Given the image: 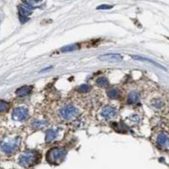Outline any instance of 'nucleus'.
<instances>
[{"label": "nucleus", "mask_w": 169, "mask_h": 169, "mask_svg": "<svg viewBox=\"0 0 169 169\" xmlns=\"http://www.w3.org/2000/svg\"><path fill=\"white\" fill-rule=\"evenodd\" d=\"M66 156V150L63 148L55 147L50 149L47 153V161L51 164H59Z\"/></svg>", "instance_id": "1"}, {"label": "nucleus", "mask_w": 169, "mask_h": 169, "mask_svg": "<svg viewBox=\"0 0 169 169\" xmlns=\"http://www.w3.org/2000/svg\"><path fill=\"white\" fill-rule=\"evenodd\" d=\"M113 6L111 5H107V4H103V5H100L96 8L97 9H112Z\"/></svg>", "instance_id": "20"}, {"label": "nucleus", "mask_w": 169, "mask_h": 169, "mask_svg": "<svg viewBox=\"0 0 169 169\" xmlns=\"http://www.w3.org/2000/svg\"><path fill=\"white\" fill-rule=\"evenodd\" d=\"M140 100V95L136 92H131L128 96V102L130 104H135Z\"/></svg>", "instance_id": "11"}, {"label": "nucleus", "mask_w": 169, "mask_h": 169, "mask_svg": "<svg viewBox=\"0 0 169 169\" xmlns=\"http://www.w3.org/2000/svg\"><path fill=\"white\" fill-rule=\"evenodd\" d=\"M80 48V45L77 43H74V44H69L68 46H64L61 48V52L63 53H68V52H72L74 50H77Z\"/></svg>", "instance_id": "14"}, {"label": "nucleus", "mask_w": 169, "mask_h": 169, "mask_svg": "<svg viewBox=\"0 0 169 169\" xmlns=\"http://www.w3.org/2000/svg\"><path fill=\"white\" fill-rule=\"evenodd\" d=\"M132 58H133L134 59L141 60V61H145V62H148V63H152L153 65L156 66V67H158V68H160V69H162L166 70V69L163 67V66H162L161 64H159L158 63H156V62H155V61H153V60H152V59L145 58H144V57H141V56H133Z\"/></svg>", "instance_id": "12"}, {"label": "nucleus", "mask_w": 169, "mask_h": 169, "mask_svg": "<svg viewBox=\"0 0 169 169\" xmlns=\"http://www.w3.org/2000/svg\"><path fill=\"white\" fill-rule=\"evenodd\" d=\"M79 111L73 105H67L61 108L59 114L61 118L64 120H69L77 116Z\"/></svg>", "instance_id": "4"}, {"label": "nucleus", "mask_w": 169, "mask_h": 169, "mask_svg": "<svg viewBox=\"0 0 169 169\" xmlns=\"http://www.w3.org/2000/svg\"><path fill=\"white\" fill-rule=\"evenodd\" d=\"M8 107H9V105H8L7 102H5L4 101H1V102H0V110H1V112L5 111L8 108Z\"/></svg>", "instance_id": "19"}, {"label": "nucleus", "mask_w": 169, "mask_h": 169, "mask_svg": "<svg viewBox=\"0 0 169 169\" xmlns=\"http://www.w3.org/2000/svg\"><path fill=\"white\" fill-rule=\"evenodd\" d=\"M96 84L98 85L100 87H107L109 82L107 81V79L105 77H100L96 80Z\"/></svg>", "instance_id": "16"}, {"label": "nucleus", "mask_w": 169, "mask_h": 169, "mask_svg": "<svg viewBox=\"0 0 169 169\" xmlns=\"http://www.w3.org/2000/svg\"><path fill=\"white\" fill-rule=\"evenodd\" d=\"M157 144L162 147H167L169 145V137L167 134L162 133L157 137Z\"/></svg>", "instance_id": "9"}, {"label": "nucleus", "mask_w": 169, "mask_h": 169, "mask_svg": "<svg viewBox=\"0 0 169 169\" xmlns=\"http://www.w3.org/2000/svg\"><path fill=\"white\" fill-rule=\"evenodd\" d=\"M99 59L104 61V62H120L123 60V57L118 53H107L104 55H102L98 58Z\"/></svg>", "instance_id": "6"}, {"label": "nucleus", "mask_w": 169, "mask_h": 169, "mask_svg": "<svg viewBox=\"0 0 169 169\" xmlns=\"http://www.w3.org/2000/svg\"><path fill=\"white\" fill-rule=\"evenodd\" d=\"M117 110L110 106L105 107L102 111V116L106 119H111L117 116Z\"/></svg>", "instance_id": "7"}, {"label": "nucleus", "mask_w": 169, "mask_h": 169, "mask_svg": "<svg viewBox=\"0 0 169 169\" xmlns=\"http://www.w3.org/2000/svg\"><path fill=\"white\" fill-rule=\"evenodd\" d=\"M32 86H23V87L17 89V91L15 92V93H16V95L18 96H25L29 95L31 93V92H32Z\"/></svg>", "instance_id": "10"}, {"label": "nucleus", "mask_w": 169, "mask_h": 169, "mask_svg": "<svg viewBox=\"0 0 169 169\" xmlns=\"http://www.w3.org/2000/svg\"><path fill=\"white\" fill-rule=\"evenodd\" d=\"M20 143H21L20 137H16L14 140H10V141H4L1 145V150L6 155H12L15 153V152L18 150Z\"/></svg>", "instance_id": "2"}, {"label": "nucleus", "mask_w": 169, "mask_h": 169, "mask_svg": "<svg viewBox=\"0 0 169 169\" xmlns=\"http://www.w3.org/2000/svg\"><path fill=\"white\" fill-rule=\"evenodd\" d=\"M38 155L36 152L28 151L23 153L19 158V164L23 167H27L32 164H34L37 160Z\"/></svg>", "instance_id": "3"}, {"label": "nucleus", "mask_w": 169, "mask_h": 169, "mask_svg": "<svg viewBox=\"0 0 169 169\" xmlns=\"http://www.w3.org/2000/svg\"><path fill=\"white\" fill-rule=\"evenodd\" d=\"M47 125V122L45 120H34L32 122V127L36 130H41Z\"/></svg>", "instance_id": "13"}, {"label": "nucleus", "mask_w": 169, "mask_h": 169, "mask_svg": "<svg viewBox=\"0 0 169 169\" xmlns=\"http://www.w3.org/2000/svg\"><path fill=\"white\" fill-rule=\"evenodd\" d=\"M152 104L155 108H157V109H160V108H162V107H163V102H162V100L159 98L153 100Z\"/></svg>", "instance_id": "17"}, {"label": "nucleus", "mask_w": 169, "mask_h": 169, "mask_svg": "<svg viewBox=\"0 0 169 169\" xmlns=\"http://www.w3.org/2000/svg\"><path fill=\"white\" fill-rule=\"evenodd\" d=\"M77 90L80 92H82V93H85V92H88L90 90H91V86L89 85H81L77 88Z\"/></svg>", "instance_id": "18"}, {"label": "nucleus", "mask_w": 169, "mask_h": 169, "mask_svg": "<svg viewBox=\"0 0 169 169\" xmlns=\"http://www.w3.org/2000/svg\"><path fill=\"white\" fill-rule=\"evenodd\" d=\"M29 116L28 110L25 107H16L12 113V118L15 121H24Z\"/></svg>", "instance_id": "5"}, {"label": "nucleus", "mask_w": 169, "mask_h": 169, "mask_svg": "<svg viewBox=\"0 0 169 169\" xmlns=\"http://www.w3.org/2000/svg\"><path fill=\"white\" fill-rule=\"evenodd\" d=\"M58 135V131L57 130H53V129H50L47 131L46 133V138L45 141L47 143H52Z\"/></svg>", "instance_id": "8"}, {"label": "nucleus", "mask_w": 169, "mask_h": 169, "mask_svg": "<svg viewBox=\"0 0 169 169\" xmlns=\"http://www.w3.org/2000/svg\"><path fill=\"white\" fill-rule=\"evenodd\" d=\"M107 94L108 96V97H110L111 99H117L118 96H119L120 93L119 91L117 88H111L109 89Z\"/></svg>", "instance_id": "15"}]
</instances>
